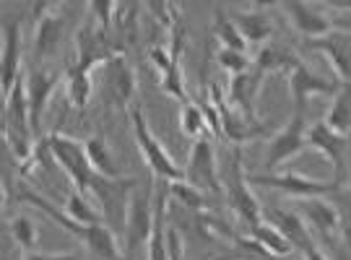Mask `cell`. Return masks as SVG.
I'll return each mask as SVG.
<instances>
[{"mask_svg":"<svg viewBox=\"0 0 351 260\" xmlns=\"http://www.w3.org/2000/svg\"><path fill=\"white\" fill-rule=\"evenodd\" d=\"M47 143H50L52 159L58 161L63 167V172L71 177L73 190L94 198L107 226H114V229L125 226L128 203H130V196H133L138 180H123V177L120 180H107V177L97 174L94 167L88 164L84 141H75L65 133H58V130L50 133Z\"/></svg>","mask_w":351,"mask_h":260,"instance_id":"1","label":"cell"},{"mask_svg":"<svg viewBox=\"0 0 351 260\" xmlns=\"http://www.w3.org/2000/svg\"><path fill=\"white\" fill-rule=\"evenodd\" d=\"M21 200H26L29 206H37L42 213H47L52 222L60 224L68 235H73L78 242H84V248H88V252L94 255V258L99 260H120L123 258V248H120V242H117V237H114L112 226H107V224H97V226H84V224H75L73 219H68L65 213L52 206L47 198H42L37 193H32V190H26L21 193Z\"/></svg>","mask_w":351,"mask_h":260,"instance_id":"2","label":"cell"},{"mask_svg":"<svg viewBox=\"0 0 351 260\" xmlns=\"http://www.w3.org/2000/svg\"><path fill=\"white\" fill-rule=\"evenodd\" d=\"M130 117H133V138H136V146H138L141 156H143L146 167L151 169V174H154L159 182H169V185H172V182H185V169L169 156V151L162 146V141L151 133V128H149V123H146L141 107H133Z\"/></svg>","mask_w":351,"mask_h":260,"instance_id":"3","label":"cell"},{"mask_svg":"<svg viewBox=\"0 0 351 260\" xmlns=\"http://www.w3.org/2000/svg\"><path fill=\"white\" fill-rule=\"evenodd\" d=\"M154 219H156V187L133 190L130 203H128L123 255L133 260L141 248H149L151 235H154Z\"/></svg>","mask_w":351,"mask_h":260,"instance_id":"4","label":"cell"},{"mask_svg":"<svg viewBox=\"0 0 351 260\" xmlns=\"http://www.w3.org/2000/svg\"><path fill=\"white\" fill-rule=\"evenodd\" d=\"M224 198L229 203V209L237 213V219L247 229H252L255 224L263 222V209L258 198L252 196L250 190V180L245 174V167H242V149H234L232 154V161H229V174L224 177Z\"/></svg>","mask_w":351,"mask_h":260,"instance_id":"5","label":"cell"},{"mask_svg":"<svg viewBox=\"0 0 351 260\" xmlns=\"http://www.w3.org/2000/svg\"><path fill=\"white\" fill-rule=\"evenodd\" d=\"M73 45H75L73 62H78L81 68H86L91 73H97L101 65H107L117 55H125L123 45H117L114 39H110V32L99 29L94 21H86V24L78 26Z\"/></svg>","mask_w":351,"mask_h":260,"instance_id":"6","label":"cell"},{"mask_svg":"<svg viewBox=\"0 0 351 260\" xmlns=\"http://www.w3.org/2000/svg\"><path fill=\"white\" fill-rule=\"evenodd\" d=\"M250 185H261V187H271V190H278V193H287L291 198L304 200V198H326V196H336L341 190L339 180H313L307 174H297V172H281V174H247Z\"/></svg>","mask_w":351,"mask_h":260,"instance_id":"7","label":"cell"},{"mask_svg":"<svg viewBox=\"0 0 351 260\" xmlns=\"http://www.w3.org/2000/svg\"><path fill=\"white\" fill-rule=\"evenodd\" d=\"M307 115L304 112H291V117L287 120V125L276 130L268 149H265V169L268 174H276L278 167H284L287 161H291L294 156H300L302 151L307 149Z\"/></svg>","mask_w":351,"mask_h":260,"instance_id":"8","label":"cell"},{"mask_svg":"<svg viewBox=\"0 0 351 260\" xmlns=\"http://www.w3.org/2000/svg\"><path fill=\"white\" fill-rule=\"evenodd\" d=\"M182 169H185V182L193 185L195 190H201L203 196H224V180L219 177L211 138L193 141L188 164Z\"/></svg>","mask_w":351,"mask_h":260,"instance_id":"9","label":"cell"},{"mask_svg":"<svg viewBox=\"0 0 351 260\" xmlns=\"http://www.w3.org/2000/svg\"><path fill=\"white\" fill-rule=\"evenodd\" d=\"M26 81V97H29V112H32V128H34V136H39V123H42V115L50 107L55 91L60 86V73L52 71L42 62H34L24 75Z\"/></svg>","mask_w":351,"mask_h":260,"instance_id":"10","label":"cell"},{"mask_svg":"<svg viewBox=\"0 0 351 260\" xmlns=\"http://www.w3.org/2000/svg\"><path fill=\"white\" fill-rule=\"evenodd\" d=\"M287 84H289L291 102H294V112H307V104H310L313 97H317V94H330V97H333V94L339 91L341 81H330V78L317 75L313 68L300 58V62L289 71Z\"/></svg>","mask_w":351,"mask_h":260,"instance_id":"11","label":"cell"},{"mask_svg":"<svg viewBox=\"0 0 351 260\" xmlns=\"http://www.w3.org/2000/svg\"><path fill=\"white\" fill-rule=\"evenodd\" d=\"M268 219L287 235V239L291 242V248L300 250L304 260H328L326 255L320 252L317 242H315L313 229L304 224V219H302L297 211L274 209V211H268Z\"/></svg>","mask_w":351,"mask_h":260,"instance_id":"12","label":"cell"},{"mask_svg":"<svg viewBox=\"0 0 351 260\" xmlns=\"http://www.w3.org/2000/svg\"><path fill=\"white\" fill-rule=\"evenodd\" d=\"M34 11L42 13L37 19V32H34V62H42L50 60L60 47L65 37V19L58 13V5L39 3L34 5Z\"/></svg>","mask_w":351,"mask_h":260,"instance_id":"13","label":"cell"},{"mask_svg":"<svg viewBox=\"0 0 351 260\" xmlns=\"http://www.w3.org/2000/svg\"><path fill=\"white\" fill-rule=\"evenodd\" d=\"M307 146H313L315 151H320L330 164H333V172L341 185H343V177H346V159H349V138L339 136L336 130H330L326 123H315L307 130Z\"/></svg>","mask_w":351,"mask_h":260,"instance_id":"14","label":"cell"},{"mask_svg":"<svg viewBox=\"0 0 351 260\" xmlns=\"http://www.w3.org/2000/svg\"><path fill=\"white\" fill-rule=\"evenodd\" d=\"M21 78V24L19 19L3 21V50H0V86L3 99Z\"/></svg>","mask_w":351,"mask_h":260,"instance_id":"15","label":"cell"},{"mask_svg":"<svg viewBox=\"0 0 351 260\" xmlns=\"http://www.w3.org/2000/svg\"><path fill=\"white\" fill-rule=\"evenodd\" d=\"M180 45H182L180 32H175V47H172V52L167 50V47H151L149 58L159 68V73H162L164 94H169V97H175L177 102L185 104L190 99L188 91H185V75H182V68H180Z\"/></svg>","mask_w":351,"mask_h":260,"instance_id":"16","label":"cell"},{"mask_svg":"<svg viewBox=\"0 0 351 260\" xmlns=\"http://www.w3.org/2000/svg\"><path fill=\"white\" fill-rule=\"evenodd\" d=\"M101 73H104L107 99L125 110L136 97V71H133V65L128 62L125 55H117L107 65H101Z\"/></svg>","mask_w":351,"mask_h":260,"instance_id":"17","label":"cell"},{"mask_svg":"<svg viewBox=\"0 0 351 260\" xmlns=\"http://www.w3.org/2000/svg\"><path fill=\"white\" fill-rule=\"evenodd\" d=\"M265 75H261L255 68L247 73H239L229 78V88H226V102L234 110L247 117V120H258V94H261V84Z\"/></svg>","mask_w":351,"mask_h":260,"instance_id":"18","label":"cell"},{"mask_svg":"<svg viewBox=\"0 0 351 260\" xmlns=\"http://www.w3.org/2000/svg\"><path fill=\"white\" fill-rule=\"evenodd\" d=\"M281 8L289 16L291 26L300 32L302 37L310 39V42L313 39H323L336 32L333 21L317 5H313V3H284Z\"/></svg>","mask_w":351,"mask_h":260,"instance_id":"19","label":"cell"},{"mask_svg":"<svg viewBox=\"0 0 351 260\" xmlns=\"http://www.w3.org/2000/svg\"><path fill=\"white\" fill-rule=\"evenodd\" d=\"M297 206V213L304 219V224L323 239H336L341 235V213L333 203H328L326 198H304Z\"/></svg>","mask_w":351,"mask_h":260,"instance_id":"20","label":"cell"},{"mask_svg":"<svg viewBox=\"0 0 351 260\" xmlns=\"http://www.w3.org/2000/svg\"><path fill=\"white\" fill-rule=\"evenodd\" d=\"M310 47L323 52L343 84H351V34L346 32H333L323 39H313Z\"/></svg>","mask_w":351,"mask_h":260,"instance_id":"21","label":"cell"},{"mask_svg":"<svg viewBox=\"0 0 351 260\" xmlns=\"http://www.w3.org/2000/svg\"><path fill=\"white\" fill-rule=\"evenodd\" d=\"M232 21L237 24L239 34L245 37L247 45H268V39L274 37V21H271V16L258 11V8L234 11L232 13Z\"/></svg>","mask_w":351,"mask_h":260,"instance_id":"22","label":"cell"},{"mask_svg":"<svg viewBox=\"0 0 351 260\" xmlns=\"http://www.w3.org/2000/svg\"><path fill=\"white\" fill-rule=\"evenodd\" d=\"M297 62H300V58L291 50H287L284 45L268 42V45H263V47L258 50L255 60H252V68L261 75H274V73L289 75V71H291Z\"/></svg>","mask_w":351,"mask_h":260,"instance_id":"23","label":"cell"},{"mask_svg":"<svg viewBox=\"0 0 351 260\" xmlns=\"http://www.w3.org/2000/svg\"><path fill=\"white\" fill-rule=\"evenodd\" d=\"M156 219H154V235L149 242V260H172L167 250V198H169V182L156 180Z\"/></svg>","mask_w":351,"mask_h":260,"instance_id":"24","label":"cell"},{"mask_svg":"<svg viewBox=\"0 0 351 260\" xmlns=\"http://www.w3.org/2000/svg\"><path fill=\"white\" fill-rule=\"evenodd\" d=\"M323 123L330 130H336L339 136H351V84H343V81L339 84V91L333 94V102L328 107Z\"/></svg>","mask_w":351,"mask_h":260,"instance_id":"25","label":"cell"},{"mask_svg":"<svg viewBox=\"0 0 351 260\" xmlns=\"http://www.w3.org/2000/svg\"><path fill=\"white\" fill-rule=\"evenodd\" d=\"M247 235L261 245V248L271 255L274 260L278 258H289L291 252H294V248H291V242L287 239V235L278 229L276 224H271V222H261V224H255L252 229H247Z\"/></svg>","mask_w":351,"mask_h":260,"instance_id":"26","label":"cell"},{"mask_svg":"<svg viewBox=\"0 0 351 260\" xmlns=\"http://www.w3.org/2000/svg\"><path fill=\"white\" fill-rule=\"evenodd\" d=\"M65 91L75 110H84L94 94V73L81 68L78 62H71L65 71Z\"/></svg>","mask_w":351,"mask_h":260,"instance_id":"27","label":"cell"},{"mask_svg":"<svg viewBox=\"0 0 351 260\" xmlns=\"http://www.w3.org/2000/svg\"><path fill=\"white\" fill-rule=\"evenodd\" d=\"M84 149H86L88 164L94 167V172L107 177V180H120V167L114 161L112 151H110V143L101 136H88L84 141Z\"/></svg>","mask_w":351,"mask_h":260,"instance_id":"28","label":"cell"},{"mask_svg":"<svg viewBox=\"0 0 351 260\" xmlns=\"http://www.w3.org/2000/svg\"><path fill=\"white\" fill-rule=\"evenodd\" d=\"M65 216L73 219L75 224H84V226H97V224H104V216L97 206H91L88 196L78 193V190H71L65 196Z\"/></svg>","mask_w":351,"mask_h":260,"instance_id":"29","label":"cell"},{"mask_svg":"<svg viewBox=\"0 0 351 260\" xmlns=\"http://www.w3.org/2000/svg\"><path fill=\"white\" fill-rule=\"evenodd\" d=\"M213 37L219 39V47L247 52V42L239 34L237 24L232 21V13H226L224 8H219L216 16H213Z\"/></svg>","mask_w":351,"mask_h":260,"instance_id":"30","label":"cell"},{"mask_svg":"<svg viewBox=\"0 0 351 260\" xmlns=\"http://www.w3.org/2000/svg\"><path fill=\"white\" fill-rule=\"evenodd\" d=\"M180 130L190 138V141H201V138H208V123L203 117L198 102H185L182 110H180Z\"/></svg>","mask_w":351,"mask_h":260,"instance_id":"31","label":"cell"},{"mask_svg":"<svg viewBox=\"0 0 351 260\" xmlns=\"http://www.w3.org/2000/svg\"><path fill=\"white\" fill-rule=\"evenodd\" d=\"M11 239L21 248L24 255L34 252V248H37V226L26 213H19V216L11 219Z\"/></svg>","mask_w":351,"mask_h":260,"instance_id":"32","label":"cell"},{"mask_svg":"<svg viewBox=\"0 0 351 260\" xmlns=\"http://www.w3.org/2000/svg\"><path fill=\"white\" fill-rule=\"evenodd\" d=\"M216 60L224 68L229 75H239L252 71V60L247 58V52H237V50H226V47H219L216 52Z\"/></svg>","mask_w":351,"mask_h":260,"instance_id":"33","label":"cell"},{"mask_svg":"<svg viewBox=\"0 0 351 260\" xmlns=\"http://www.w3.org/2000/svg\"><path fill=\"white\" fill-rule=\"evenodd\" d=\"M169 193H172V198H175L180 206H188L190 211L206 209V196H203L201 190H195L193 185H188V182H172V185H169Z\"/></svg>","mask_w":351,"mask_h":260,"instance_id":"34","label":"cell"},{"mask_svg":"<svg viewBox=\"0 0 351 260\" xmlns=\"http://www.w3.org/2000/svg\"><path fill=\"white\" fill-rule=\"evenodd\" d=\"M120 5L117 3H110V0H97V3H91L88 5V11H91V19H94V24L104 29V32H110V26L114 21V11H117Z\"/></svg>","mask_w":351,"mask_h":260,"instance_id":"35","label":"cell"},{"mask_svg":"<svg viewBox=\"0 0 351 260\" xmlns=\"http://www.w3.org/2000/svg\"><path fill=\"white\" fill-rule=\"evenodd\" d=\"M339 196V213H341V235L351 248V193H336Z\"/></svg>","mask_w":351,"mask_h":260,"instance_id":"36","label":"cell"},{"mask_svg":"<svg viewBox=\"0 0 351 260\" xmlns=\"http://www.w3.org/2000/svg\"><path fill=\"white\" fill-rule=\"evenodd\" d=\"M167 250H169V258L172 260H180L182 252H185V248H182V235H180V229H177L175 224L167 226Z\"/></svg>","mask_w":351,"mask_h":260,"instance_id":"37","label":"cell"},{"mask_svg":"<svg viewBox=\"0 0 351 260\" xmlns=\"http://www.w3.org/2000/svg\"><path fill=\"white\" fill-rule=\"evenodd\" d=\"M26 260H81L78 252H32Z\"/></svg>","mask_w":351,"mask_h":260,"instance_id":"38","label":"cell"}]
</instances>
